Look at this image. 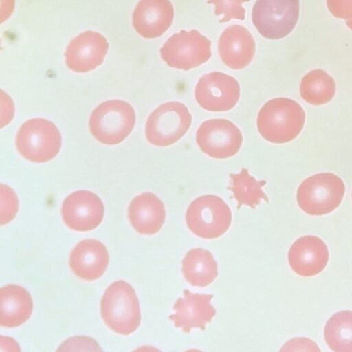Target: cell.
I'll return each instance as SVG.
<instances>
[{
  "label": "cell",
  "mask_w": 352,
  "mask_h": 352,
  "mask_svg": "<svg viewBox=\"0 0 352 352\" xmlns=\"http://www.w3.org/2000/svg\"><path fill=\"white\" fill-rule=\"evenodd\" d=\"M305 121L302 107L288 98H276L267 101L260 109L257 128L268 142L283 144L295 139Z\"/></svg>",
  "instance_id": "6da1fadb"
},
{
  "label": "cell",
  "mask_w": 352,
  "mask_h": 352,
  "mask_svg": "<svg viewBox=\"0 0 352 352\" xmlns=\"http://www.w3.org/2000/svg\"><path fill=\"white\" fill-rule=\"evenodd\" d=\"M100 314L113 331L124 336L135 332L141 322V312L133 287L124 280L111 283L102 296Z\"/></svg>",
  "instance_id": "7a4b0ae2"
},
{
  "label": "cell",
  "mask_w": 352,
  "mask_h": 352,
  "mask_svg": "<svg viewBox=\"0 0 352 352\" xmlns=\"http://www.w3.org/2000/svg\"><path fill=\"white\" fill-rule=\"evenodd\" d=\"M345 192L342 179L331 173H321L305 179L299 186L296 198L299 207L307 214H329L341 204Z\"/></svg>",
  "instance_id": "3957f363"
},
{
  "label": "cell",
  "mask_w": 352,
  "mask_h": 352,
  "mask_svg": "<svg viewBox=\"0 0 352 352\" xmlns=\"http://www.w3.org/2000/svg\"><path fill=\"white\" fill-rule=\"evenodd\" d=\"M135 123L133 107L120 100L105 101L93 111L89 129L100 142L115 145L122 142L132 131Z\"/></svg>",
  "instance_id": "277c9868"
},
{
  "label": "cell",
  "mask_w": 352,
  "mask_h": 352,
  "mask_svg": "<svg viewBox=\"0 0 352 352\" xmlns=\"http://www.w3.org/2000/svg\"><path fill=\"white\" fill-rule=\"evenodd\" d=\"M61 135L51 121L32 118L19 128L16 146L20 155L30 162H47L54 159L61 147Z\"/></svg>",
  "instance_id": "5b68a950"
},
{
  "label": "cell",
  "mask_w": 352,
  "mask_h": 352,
  "mask_svg": "<svg viewBox=\"0 0 352 352\" xmlns=\"http://www.w3.org/2000/svg\"><path fill=\"white\" fill-rule=\"evenodd\" d=\"M192 116L183 103L173 101L160 105L146 123L147 140L157 146H167L179 140L188 131Z\"/></svg>",
  "instance_id": "8992f818"
},
{
  "label": "cell",
  "mask_w": 352,
  "mask_h": 352,
  "mask_svg": "<svg viewBox=\"0 0 352 352\" xmlns=\"http://www.w3.org/2000/svg\"><path fill=\"white\" fill-rule=\"evenodd\" d=\"M186 221L195 235L204 239H215L229 228L232 213L226 203L214 195L201 196L188 206Z\"/></svg>",
  "instance_id": "52a82bcc"
},
{
  "label": "cell",
  "mask_w": 352,
  "mask_h": 352,
  "mask_svg": "<svg viewBox=\"0 0 352 352\" xmlns=\"http://www.w3.org/2000/svg\"><path fill=\"white\" fill-rule=\"evenodd\" d=\"M299 11V0H256L252 9V20L263 37L280 39L294 30Z\"/></svg>",
  "instance_id": "ba28073f"
},
{
  "label": "cell",
  "mask_w": 352,
  "mask_h": 352,
  "mask_svg": "<svg viewBox=\"0 0 352 352\" xmlns=\"http://www.w3.org/2000/svg\"><path fill=\"white\" fill-rule=\"evenodd\" d=\"M162 58L170 67L189 70L211 57V42L196 30L173 34L160 49Z\"/></svg>",
  "instance_id": "9c48e42d"
},
{
  "label": "cell",
  "mask_w": 352,
  "mask_h": 352,
  "mask_svg": "<svg viewBox=\"0 0 352 352\" xmlns=\"http://www.w3.org/2000/svg\"><path fill=\"white\" fill-rule=\"evenodd\" d=\"M196 142L201 151L216 159H226L239 151L243 136L239 129L226 119L204 122L196 133Z\"/></svg>",
  "instance_id": "30bf717a"
},
{
  "label": "cell",
  "mask_w": 352,
  "mask_h": 352,
  "mask_svg": "<svg viewBox=\"0 0 352 352\" xmlns=\"http://www.w3.org/2000/svg\"><path fill=\"white\" fill-rule=\"evenodd\" d=\"M195 97L203 109L209 111H227L237 104L240 86L232 76L219 72L202 76L195 89Z\"/></svg>",
  "instance_id": "8fae6325"
},
{
  "label": "cell",
  "mask_w": 352,
  "mask_h": 352,
  "mask_svg": "<svg viewBox=\"0 0 352 352\" xmlns=\"http://www.w3.org/2000/svg\"><path fill=\"white\" fill-rule=\"evenodd\" d=\"M104 208L100 198L88 190L69 195L61 207L62 218L69 228L79 232L90 231L102 221Z\"/></svg>",
  "instance_id": "7c38bea8"
},
{
  "label": "cell",
  "mask_w": 352,
  "mask_h": 352,
  "mask_svg": "<svg viewBox=\"0 0 352 352\" xmlns=\"http://www.w3.org/2000/svg\"><path fill=\"white\" fill-rule=\"evenodd\" d=\"M106 38L98 32L88 30L74 37L65 51L67 67L75 72L85 73L100 65L108 52Z\"/></svg>",
  "instance_id": "4fadbf2b"
},
{
  "label": "cell",
  "mask_w": 352,
  "mask_h": 352,
  "mask_svg": "<svg viewBox=\"0 0 352 352\" xmlns=\"http://www.w3.org/2000/svg\"><path fill=\"white\" fill-rule=\"evenodd\" d=\"M213 296L184 292L173 306L174 313L169 316L174 325L182 331L188 333L192 328L204 329L211 322L216 310L211 304Z\"/></svg>",
  "instance_id": "5bb4252c"
},
{
  "label": "cell",
  "mask_w": 352,
  "mask_h": 352,
  "mask_svg": "<svg viewBox=\"0 0 352 352\" xmlns=\"http://www.w3.org/2000/svg\"><path fill=\"white\" fill-rule=\"evenodd\" d=\"M290 267L301 276L309 277L320 273L329 261V250L319 237L306 235L296 240L289 248Z\"/></svg>",
  "instance_id": "9a60e30c"
},
{
  "label": "cell",
  "mask_w": 352,
  "mask_h": 352,
  "mask_svg": "<svg viewBox=\"0 0 352 352\" xmlns=\"http://www.w3.org/2000/svg\"><path fill=\"white\" fill-rule=\"evenodd\" d=\"M173 16L169 0H140L133 13V25L141 36L154 38L170 27Z\"/></svg>",
  "instance_id": "2e32d148"
},
{
  "label": "cell",
  "mask_w": 352,
  "mask_h": 352,
  "mask_svg": "<svg viewBox=\"0 0 352 352\" xmlns=\"http://www.w3.org/2000/svg\"><path fill=\"white\" fill-rule=\"evenodd\" d=\"M219 54L223 63L233 69L246 67L255 53V42L249 30L240 25L227 28L218 42Z\"/></svg>",
  "instance_id": "e0dca14e"
},
{
  "label": "cell",
  "mask_w": 352,
  "mask_h": 352,
  "mask_svg": "<svg viewBox=\"0 0 352 352\" xmlns=\"http://www.w3.org/2000/svg\"><path fill=\"white\" fill-rule=\"evenodd\" d=\"M109 256L106 246L96 239L80 241L72 250L69 266L81 279L94 280L101 277L109 265Z\"/></svg>",
  "instance_id": "ac0fdd59"
},
{
  "label": "cell",
  "mask_w": 352,
  "mask_h": 352,
  "mask_svg": "<svg viewBox=\"0 0 352 352\" xmlns=\"http://www.w3.org/2000/svg\"><path fill=\"white\" fill-rule=\"evenodd\" d=\"M131 226L140 234L151 235L162 227L166 211L161 199L155 194L143 192L135 197L128 209Z\"/></svg>",
  "instance_id": "d6986e66"
},
{
  "label": "cell",
  "mask_w": 352,
  "mask_h": 352,
  "mask_svg": "<svg viewBox=\"0 0 352 352\" xmlns=\"http://www.w3.org/2000/svg\"><path fill=\"white\" fill-rule=\"evenodd\" d=\"M0 324L2 327H19L31 316L32 300L24 287L18 285L4 286L0 290Z\"/></svg>",
  "instance_id": "ffe728a7"
},
{
  "label": "cell",
  "mask_w": 352,
  "mask_h": 352,
  "mask_svg": "<svg viewBox=\"0 0 352 352\" xmlns=\"http://www.w3.org/2000/svg\"><path fill=\"white\" fill-rule=\"evenodd\" d=\"M182 273L192 285L205 287L217 276V263L208 250L193 248L182 261Z\"/></svg>",
  "instance_id": "44dd1931"
},
{
  "label": "cell",
  "mask_w": 352,
  "mask_h": 352,
  "mask_svg": "<svg viewBox=\"0 0 352 352\" xmlns=\"http://www.w3.org/2000/svg\"><path fill=\"white\" fill-rule=\"evenodd\" d=\"M333 78L322 69L311 70L305 74L300 84L302 98L313 105H322L330 102L336 93Z\"/></svg>",
  "instance_id": "7402d4cb"
},
{
  "label": "cell",
  "mask_w": 352,
  "mask_h": 352,
  "mask_svg": "<svg viewBox=\"0 0 352 352\" xmlns=\"http://www.w3.org/2000/svg\"><path fill=\"white\" fill-rule=\"evenodd\" d=\"M324 337L332 351L352 352V311H340L330 317L324 327Z\"/></svg>",
  "instance_id": "603a6c76"
},
{
  "label": "cell",
  "mask_w": 352,
  "mask_h": 352,
  "mask_svg": "<svg viewBox=\"0 0 352 352\" xmlns=\"http://www.w3.org/2000/svg\"><path fill=\"white\" fill-rule=\"evenodd\" d=\"M230 190L238 203V208L246 205L252 208L258 206L261 200L267 201L266 195L262 190L265 184L264 180H256L250 175L246 168L236 174L230 175Z\"/></svg>",
  "instance_id": "cb8c5ba5"
},
{
  "label": "cell",
  "mask_w": 352,
  "mask_h": 352,
  "mask_svg": "<svg viewBox=\"0 0 352 352\" xmlns=\"http://www.w3.org/2000/svg\"><path fill=\"white\" fill-rule=\"evenodd\" d=\"M250 0H208V4L214 6L216 16H222L220 23H225L231 19L244 20L245 10L243 7L244 2Z\"/></svg>",
  "instance_id": "d4e9b609"
},
{
  "label": "cell",
  "mask_w": 352,
  "mask_h": 352,
  "mask_svg": "<svg viewBox=\"0 0 352 352\" xmlns=\"http://www.w3.org/2000/svg\"><path fill=\"white\" fill-rule=\"evenodd\" d=\"M1 225L8 223L16 216L19 202L14 190L9 186L1 184Z\"/></svg>",
  "instance_id": "484cf974"
},
{
  "label": "cell",
  "mask_w": 352,
  "mask_h": 352,
  "mask_svg": "<svg viewBox=\"0 0 352 352\" xmlns=\"http://www.w3.org/2000/svg\"><path fill=\"white\" fill-rule=\"evenodd\" d=\"M329 12L336 17L352 19V0H327Z\"/></svg>",
  "instance_id": "4316f807"
},
{
  "label": "cell",
  "mask_w": 352,
  "mask_h": 352,
  "mask_svg": "<svg viewBox=\"0 0 352 352\" xmlns=\"http://www.w3.org/2000/svg\"><path fill=\"white\" fill-rule=\"evenodd\" d=\"M347 26L352 30V19L346 21Z\"/></svg>",
  "instance_id": "83f0119b"
}]
</instances>
